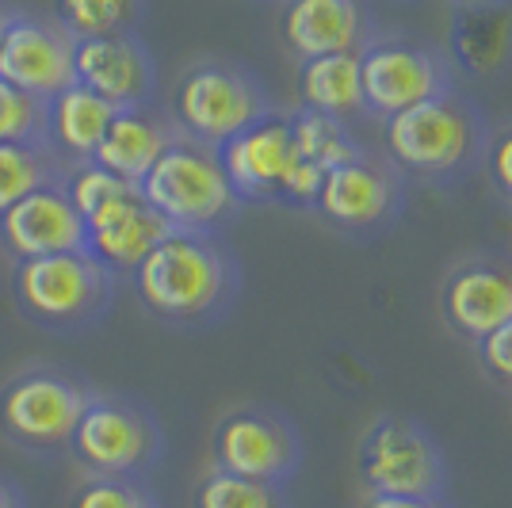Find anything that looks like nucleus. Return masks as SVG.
I'll use <instances>...</instances> for the list:
<instances>
[{
  "instance_id": "1",
  "label": "nucleus",
  "mask_w": 512,
  "mask_h": 508,
  "mask_svg": "<svg viewBox=\"0 0 512 508\" xmlns=\"http://www.w3.org/2000/svg\"><path fill=\"white\" fill-rule=\"evenodd\" d=\"M138 306L169 329H211L241 298V260L222 233L172 230L127 276Z\"/></svg>"
},
{
  "instance_id": "2",
  "label": "nucleus",
  "mask_w": 512,
  "mask_h": 508,
  "mask_svg": "<svg viewBox=\"0 0 512 508\" xmlns=\"http://www.w3.org/2000/svg\"><path fill=\"white\" fill-rule=\"evenodd\" d=\"M486 115L459 88L406 107L383 123V157L406 180L451 188L486 161Z\"/></svg>"
},
{
  "instance_id": "3",
  "label": "nucleus",
  "mask_w": 512,
  "mask_h": 508,
  "mask_svg": "<svg viewBox=\"0 0 512 508\" xmlns=\"http://www.w3.org/2000/svg\"><path fill=\"white\" fill-rule=\"evenodd\" d=\"M119 283L123 279L85 249L16 260L12 268V298L20 318L54 337H77L96 329L111 314Z\"/></svg>"
},
{
  "instance_id": "4",
  "label": "nucleus",
  "mask_w": 512,
  "mask_h": 508,
  "mask_svg": "<svg viewBox=\"0 0 512 508\" xmlns=\"http://www.w3.org/2000/svg\"><path fill=\"white\" fill-rule=\"evenodd\" d=\"M96 386L62 363H23L0 386V436L27 459H62L69 455L73 428L85 413Z\"/></svg>"
},
{
  "instance_id": "5",
  "label": "nucleus",
  "mask_w": 512,
  "mask_h": 508,
  "mask_svg": "<svg viewBox=\"0 0 512 508\" xmlns=\"http://www.w3.org/2000/svg\"><path fill=\"white\" fill-rule=\"evenodd\" d=\"M69 459L92 478H150L165 459V428L134 394L96 390L69 440Z\"/></svg>"
},
{
  "instance_id": "6",
  "label": "nucleus",
  "mask_w": 512,
  "mask_h": 508,
  "mask_svg": "<svg viewBox=\"0 0 512 508\" xmlns=\"http://www.w3.org/2000/svg\"><path fill=\"white\" fill-rule=\"evenodd\" d=\"M138 191L169 222V230L184 233H226L245 211L226 180L218 149L199 146L184 134L157 157Z\"/></svg>"
},
{
  "instance_id": "7",
  "label": "nucleus",
  "mask_w": 512,
  "mask_h": 508,
  "mask_svg": "<svg viewBox=\"0 0 512 508\" xmlns=\"http://www.w3.org/2000/svg\"><path fill=\"white\" fill-rule=\"evenodd\" d=\"M272 111L268 88L234 58H199L172 85L169 119L199 146H226L234 134Z\"/></svg>"
},
{
  "instance_id": "8",
  "label": "nucleus",
  "mask_w": 512,
  "mask_h": 508,
  "mask_svg": "<svg viewBox=\"0 0 512 508\" xmlns=\"http://www.w3.org/2000/svg\"><path fill=\"white\" fill-rule=\"evenodd\" d=\"M360 482L383 497H448V455L417 417L383 413L360 436Z\"/></svg>"
},
{
  "instance_id": "9",
  "label": "nucleus",
  "mask_w": 512,
  "mask_h": 508,
  "mask_svg": "<svg viewBox=\"0 0 512 508\" xmlns=\"http://www.w3.org/2000/svg\"><path fill=\"white\" fill-rule=\"evenodd\" d=\"M451 65L444 50L406 35H375L360 50V92L367 119H394L398 111L417 107L448 92Z\"/></svg>"
},
{
  "instance_id": "10",
  "label": "nucleus",
  "mask_w": 512,
  "mask_h": 508,
  "mask_svg": "<svg viewBox=\"0 0 512 508\" xmlns=\"http://www.w3.org/2000/svg\"><path fill=\"white\" fill-rule=\"evenodd\" d=\"M211 459L218 470L237 478L291 486L302 466V436L276 405H237L214 424Z\"/></svg>"
},
{
  "instance_id": "11",
  "label": "nucleus",
  "mask_w": 512,
  "mask_h": 508,
  "mask_svg": "<svg viewBox=\"0 0 512 508\" xmlns=\"http://www.w3.org/2000/svg\"><path fill=\"white\" fill-rule=\"evenodd\" d=\"M314 211L344 237L371 241L390 230L406 211V176L386 157L363 149L360 157L325 172Z\"/></svg>"
},
{
  "instance_id": "12",
  "label": "nucleus",
  "mask_w": 512,
  "mask_h": 508,
  "mask_svg": "<svg viewBox=\"0 0 512 508\" xmlns=\"http://www.w3.org/2000/svg\"><path fill=\"white\" fill-rule=\"evenodd\" d=\"M218 161L226 169V180L234 195L249 203H276L283 207L287 184L299 169V146H295V127L291 111H268L253 127L234 134L226 146H218Z\"/></svg>"
},
{
  "instance_id": "13",
  "label": "nucleus",
  "mask_w": 512,
  "mask_h": 508,
  "mask_svg": "<svg viewBox=\"0 0 512 508\" xmlns=\"http://www.w3.org/2000/svg\"><path fill=\"white\" fill-rule=\"evenodd\" d=\"M73 46L77 39L54 16L12 8V20L0 43V81L35 100H54L62 88L77 85Z\"/></svg>"
},
{
  "instance_id": "14",
  "label": "nucleus",
  "mask_w": 512,
  "mask_h": 508,
  "mask_svg": "<svg viewBox=\"0 0 512 508\" xmlns=\"http://www.w3.org/2000/svg\"><path fill=\"white\" fill-rule=\"evenodd\" d=\"M73 81L96 92L115 111L153 107L157 100V62L142 35H107L77 39L73 46Z\"/></svg>"
},
{
  "instance_id": "15",
  "label": "nucleus",
  "mask_w": 512,
  "mask_h": 508,
  "mask_svg": "<svg viewBox=\"0 0 512 508\" xmlns=\"http://www.w3.org/2000/svg\"><path fill=\"white\" fill-rule=\"evenodd\" d=\"M375 35L367 0H283L279 12V39L299 65L329 54H356Z\"/></svg>"
},
{
  "instance_id": "16",
  "label": "nucleus",
  "mask_w": 512,
  "mask_h": 508,
  "mask_svg": "<svg viewBox=\"0 0 512 508\" xmlns=\"http://www.w3.org/2000/svg\"><path fill=\"white\" fill-rule=\"evenodd\" d=\"M440 314L451 333L478 344L512 318V264L497 256H467L440 283Z\"/></svg>"
},
{
  "instance_id": "17",
  "label": "nucleus",
  "mask_w": 512,
  "mask_h": 508,
  "mask_svg": "<svg viewBox=\"0 0 512 508\" xmlns=\"http://www.w3.org/2000/svg\"><path fill=\"white\" fill-rule=\"evenodd\" d=\"M169 233V222L146 203V195L127 188L85 218V253L96 256L119 279H127Z\"/></svg>"
},
{
  "instance_id": "18",
  "label": "nucleus",
  "mask_w": 512,
  "mask_h": 508,
  "mask_svg": "<svg viewBox=\"0 0 512 508\" xmlns=\"http://www.w3.org/2000/svg\"><path fill=\"white\" fill-rule=\"evenodd\" d=\"M0 241L12 260L81 253L85 249V218L69 203L62 184H50L23 195L16 207L0 214Z\"/></svg>"
},
{
  "instance_id": "19",
  "label": "nucleus",
  "mask_w": 512,
  "mask_h": 508,
  "mask_svg": "<svg viewBox=\"0 0 512 508\" xmlns=\"http://www.w3.org/2000/svg\"><path fill=\"white\" fill-rule=\"evenodd\" d=\"M180 138V130L172 127L169 115H157L153 107H134V111H115L104 142L96 149V165L115 172L127 184H142L146 172L157 165V157Z\"/></svg>"
},
{
  "instance_id": "20",
  "label": "nucleus",
  "mask_w": 512,
  "mask_h": 508,
  "mask_svg": "<svg viewBox=\"0 0 512 508\" xmlns=\"http://www.w3.org/2000/svg\"><path fill=\"white\" fill-rule=\"evenodd\" d=\"M111 119H115V107L107 100L88 92L85 85H69L54 100H46V146L65 165H85L96 157Z\"/></svg>"
},
{
  "instance_id": "21",
  "label": "nucleus",
  "mask_w": 512,
  "mask_h": 508,
  "mask_svg": "<svg viewBox=\"0 0 512 508\" xmlns=\"http://www.w3.org/2000/svg\"><path fill=\"white\" fill-rule=\"evenodd\" d=\"M299 107L318 111L329 119L352 123L363 115L360 92V50L356 54H329L299 65Z\"/></svg>"
},
{
  "instance_id": "22",
  "label": "nucleus",
  "mask_w": 512,
  "mask_h": 508,
  "mask_svg": "<svg viewBox=\"0 0 512 508\" xmlns=\"http://www.w3.org/2000/svg\"><path fill=\"white\" fill-rule=\"evenodd\" d=\"M146 12H150V0H54V20L73 39L138 35Z\"/></svg>"
},
{
  "instance_id": "23",
  "label": "nucleus",
  "mask_w": 512,
  "mask_h": 508,
  "mask_svg": "<svg viewBox=\"0 0 512 508\" xmlns=\"http://www.w3.org/2000/svg\"><path fill=\"white\" fill-rule=\"evenodd\" d=\"M69 165L50 146L0 142V214L16 207L23 195L62 184Z\"/></svg>"
},
{
  "instance_id": "24",
  "label": "nucleus",
  "mask_w": 512,
  "mask_h": 508,
  "mask_svg": "<svg viewBox=\"0 0 512 508\" xmlns=\"http://www.w3.org/2000/svg\"><path fill=\"white\" fill-rule=\"evenodd\" d=\"M291 127H295L299 157L310 161V165H318L321 172L337 169V165H344V161H352V157L363 153L360 138L341 119H329V115H318V111L295 107L291 111Z\"/></svg>"
},
{
  "instance_id": "25",
  "label": "nucleus",
  "mask_w": 512,
  "mask_h": 508,
  "mask_svg": "<svg viewBox=\"0 0 512 508\" xmlns=\"http://www.w3.org/2000/svg\"><path fill=\"white\" fill-rule=\"evenodd\" d=\"M192 508H291V497H287V486L237 478L211 466L195 486Z\"/></svg>"
},
{
  "instance_id": "26",
  "label": "nucleus",
  "mask_w": 512,
  "mask_h": 508,
  "mask_svg": "<svg viewBox=\"0 0 512 508\" xmlns=\"http://www.w3.org/2000/svg\"><path fill=\"white\" fill-rule=\"evenodd\" d=\"M69 508H161L150 478H92L69 493Z\"/></svg>"
},
{
  "instance_id": "27",
  "label": "nucleus",
  "mask_w": 512,
  "mask_h": 508,
  "mask_svg": "<svg viewBox=\"0 0 512 508\" xmlns=\"http://www.w3.org/2000/svg\"><path fill=\"white\" fill-rule=\"evenodd\" d=\"M0 142L46 146V100L0 81Z\"/></svg>"
},
{
  "instance_id": "28",
  "label": "nucleus",
  "mask_w": 512,
  "mask_h": 508,
  "mask_svg": "<svg viewBox=\"0 0 512 508\" xmlns=\"http://www.w3.org/2000/svg\"><path fill=\"white\" fill-rule=\"evenodd\" d=\"M474 352H478L482 371H486L497 386L512 390V318L478 340V344H474Z\"/></svg>"
},
{
  "instance_id": "29",
  "label": "nucleus",
  "mask_w": 512,
  "mask_h": 508,
  "mask_svg": "<svg viewBox=\"0 0 512 508\" xmlns=\"http://www.w3.org/2000/svg\"><path fill=\"white\" fill-rule=\"evenodd\" d=\"M486 157H490V169H493V180H497V188H501L512 199V127L505 130L497 142H490Z\"/></svg>"
},
{
  "instance_id": "30",
  "label": "nucleus",
  "mask_w": 512,
  "mask_h": 508,
  "mask_svg": "<svg viewBox=\"0 0 512 508\" xmlns=\"http://www.w3.org/2000/svg\"><path fill=\"white\" fill-rule=\"evenodd\" d=\"M360 508H455L448 497H383V493H367Z\"/></svg>"
},
{
  "instance_id": "31",
  "label": "nucleus",
  "mask_w": 512,
  "mask_h": 508,
  "mask_svg": "<svg viewBox=\"0 0 512 508\" xmlns=\"http://www.w3.org/2000/svg\"><path fill=\"white\" fill-rule=\"evenodd\" d=\"M0 508H31L23 486L16 478H8V474H0Z\"/></svg>"
},
{
  "instance_id": "32",
  "label": "nucleus",
  "mask_w": 512,
  "mask_h": 508,
  "mask_svg": "<svg viewBox=\"0 0 512 508\" xmlns=\"http://www.w3.org/2000/svg\"><path fill=\"white\" fill-rule=\"evenodd\" d=\"M463 8H501V4H509V0H459Z\"/></svg>"
},
{
  "instance_id": "33",
  "label": "nucleus",
  "mask_w": 512,
  "mask_h": 508,
  "mask_svg": "<svg viewBox=\"0 0 512 508\" xmlns=\"http://www.w3.org/2000/svg\"><path fill=\"white\" fill-rule=\"evenodd\" d=\"M8 20H12V8L0 4V43H4V31H8Z\"/></svg>"
}]
</instances>
